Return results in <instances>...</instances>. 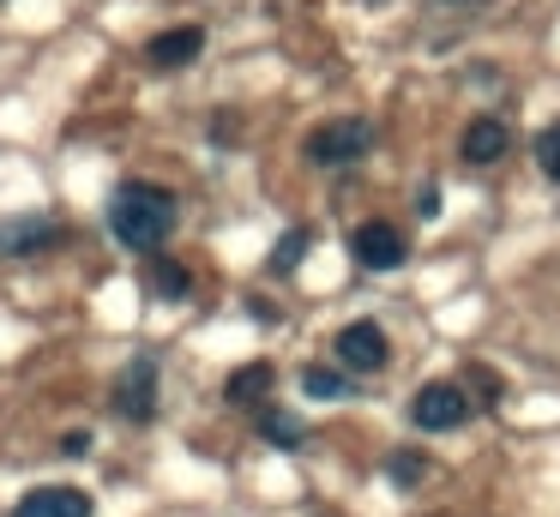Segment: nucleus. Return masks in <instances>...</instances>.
<instances>
[{
  "label": "nucleus",
  "mask_w": 560,
  "mask_h": 517,
  "mask_svg": "<svg viewBox=\"0 0 560 517\" xmlns=\"http://www.w3.org/2000/svg\"><path fill=\"white\" fill-rule=\"evenodd\" d=\"M109 228L121 247L133 252H158L175 228V192L151 187V180H127L121 192L109 199Z\"/></svg>",
  "instance_id": "f257e3e1"
},
{
  "label": "nucleus",
  "mask_w": 560,
  "mask_h": 517,
  "mask_svg": "<svg viewBox=\"0 0 560 517\" xmlns=\"http://www.w3.org/2000/svg\"><path fill=\"white\" fill-rule=\"evenodd\" d=\"M368 151H374V127H368V120H355V115L326 120V127H314V139H307V156H314V163H326V168L355 163V156H368Z\"/></svg>",
  "instance_id": "f03ea898"
},
{
  "label": "nucleus",
  "mask_w": 560,
  "mask_h": 517,
  "mask_svg": "<svg viewBox=\"0 0 560 517\" xmlns=\"http://www.w3.org/2000/svg\"><path fill=\"white\" fill-rule=\"evenodd\" d=\"M464 415H470V397H464V385H452V379H434V385H422V391L410 397V421L422 433H452V427H464Z\"/></svg>",
  "instance_id": "7ed1b4c3"
},
{
  "label": "nucleus",
  "mask_w": 560,
  "mask_h": 517,
  "mask_svg": "<svg viewBox=\"0 0 560 517\" xmlns=\"http://www.w3.org/2000/svg\"><path fill=\"white\" fill-rule=\"evenodd\" d=\"M350 252H355V265H362V271H392V265H404L410 240H404L392 223H362L350 235Z\"/></svg>",
  "instance_id": "20e7f679"
},
{
  "label": "nucleus",
  "mask_w": 560,
  "mask_h": 517,
  "mask_svg": "<svg viewBox=\"0 0 560 517\" xmlns=\"http://www.w3.org/2000/svg\"><path fill=\"white\" fill-rule=\"evenodd\" d=\"M115 409L133 415V421L158 415V361H151V355H139L133 367L121 373V385H115Z\"/></svg>",
  "instance_id": "39448f33"
},
{
  "label": "nucleus",
  "mask_w": 560,
  "mask_h": 517,
  "mask_svg": "<svg viewBox=\"0 0 560 517\" xmlns=\"http://www.w3.org/2000/svg\"><path fill=\"white\" fill-rule=\"evenodd\" d=\"M338 361H343L350 373H374V367H386V331H380L374 319L343 325V331H338Z\"/></svg>",
  "instance_id": "423d86ee"
},
{
  "label": "nucleus",
  "mask_w": 560,
  "mask_h": 517,
  "mask_svg": "<svg viewBox=\"0 0 560 517\" xmlns=\"http://www.w3.org/2000/svg\"><path fill=\"white\" fill-rule=\"evenodd\" d=\"M13 517H91V500L79 487H37L19 500Z\"/></svg>",
  "instance_id": "0eeeda50"
},
{
  "label": "nucleus",
  "mask_w": 560,
  "mask_h": 517,
  "mask_svg": "<svg viewBox=\"0 0 560 517\" xmlns=\"http://www.w3.org/2000/svg\"><path fill=\"white\" fill-rule=\"evenodd\" d=\"M506 144H512V132H506V120H494V115H482V120H470L464 127V163H500L506 156Z\"/></svg>",
  "instance_id": "6e6552de"
},
{
  "label": "nucleus",
  "mask_w": 560,
  "mask_h": 517,
  "mask_svg": "<svg viewBox=\"0 0 560 517\" xmlns=\"http://www.w3.org/2000/svg\"><path fill=\"white\" fill-rule=\"evenodd\" d=\"M206 48V31L199 24H175V31H163V36H151V67H187V60Z\"/></svg>",
  "instance_id": "1a4fd4ad"
},
{
  "label": "nucleus",
  "mask_w": 560,
  "mask_h": 517,
  "mask_svg": "<svg viewBox=\"0 0 560 517\" xmlns=\"http://www.w3.org/2000/svg\"><path fill=\"white\" fill-rule=\"evenodd\" d=\"M61 228L49 216H25V223H0V252H31V247H49Z\"/></svg>",
  "instance_id": "9d476101"
},
{
  "label": "nucleus",
  "mask_w": 560,
  "mask_h": 517,
  "mask_svg": "<svg viewBox=\"0 0 560 517\" xmlns=\"http://www.w3.org/2000/svg\"><path fill=\"white\" fill-rule=\"evenodd\" d=\"M230 391V403H259V397L271 391V361H254V367H235V379L223 385Z\"/></svg>",
  "instance_id": "9b49d317"
},
{
  "label": "nucleus",
  "mask_w": 560,
  "mask_h": 517,
  "mask_svg": "<svg viewBox=\"0 0 560 517\" xmlns=\"http://www.w3.org/2000/svg\"><path fill=\"white\" fill-rule=\"evenodd\" d=\"M422 475H428V457L422 451H392L386 457V481H392V487H416Z\"/></svg>",
  "instance_id": "f8f14e48"
},
{
  "label": "nucleus",
  "mask_w": 560,
  "mask_h": 517,
  "mask_svg": "<svg viewBox=\"0 0 560 517\" xmlns=\"http://www.w3.org/2000/svg\"><path fill=\"white\" fill-rule=\"evenodd\" d=\"M302 385H307V397H326V403L350 397V379H343V373H331V367H307V373H302Z\"/></svg>",
  "instance_id": "ddd939ff"
},
{
  "label": "nucleus",
  "mask_w": 560,
  "mask_h": 517,
  "mask_svg": "<svg viewBox=\"0 0 560 517\" xmlns=\"http://www.w3.org/2000/svg\"><path fill=\"white\" fill-rule=\"evenodd\" d=\"M151 289H158L163 301H182L187 295V271H182V265H170V259H158V265H151Z\"/></svg>",
  "instance_id": "4468645a"
},
{
  "label": "nucleus",
  "mask_w": 560,
  "mask_h": 517,
  "mask_svg": "<svg viewBox=\"0 0 560 517\" xmlns=\"http://www.w3.org/2000/svg\"><path fill=\"white\" fill-rule=\"evenodd\" d=\"M536 168H542L548 180H560V120L536 132Z\"/></svg>",
  "instance_id": "2eb2a0df"
},
{
  "label": "nucleus",
  "mask_w": 560,
  "mask_h": 517,
  "mask_svg": "<svg viewBox=\"0 0 560 517\" xmlns=\"http://www.w3.org/2000/svg\"><path fill=\"white\" fill-rule=\"evenodd\" d=\"M259 433H266L271 445H302V421H295V415H283V409H271V415L259 421Z\"/></svg>",
  "instance_id": "dca6fc26"
},
{
  "label": "nucleus",
  "mask_w": 560,
  "mask_h": 517,
  "mask_svg": "<svg viewBox=\"0 0 560 517\" xmlns=\"http://www.w3.org/2000/svg\"><path fill=\"white\" fill-rule=\"evenodd\" d=\"M302 252H307V228H290V235H283V247L271 252V271H290Z\"/></svg>",
  "instance_id": "f3484780"
},
{
  "label": "nucleus",
  "mask_w": 560,
  "mask_h": 517,
  "mask_svg": "<svg viewBox=\"0 0 560 517\" xmlns=\"http://www.w3.org/2000/svg\"><path fill=\"white\" fill-rule=\"evenodd\" d=\"M452 7H476V0H452Z\"/></svg>",
  "instance_id": "a211bd4d"
}]
</instances>
